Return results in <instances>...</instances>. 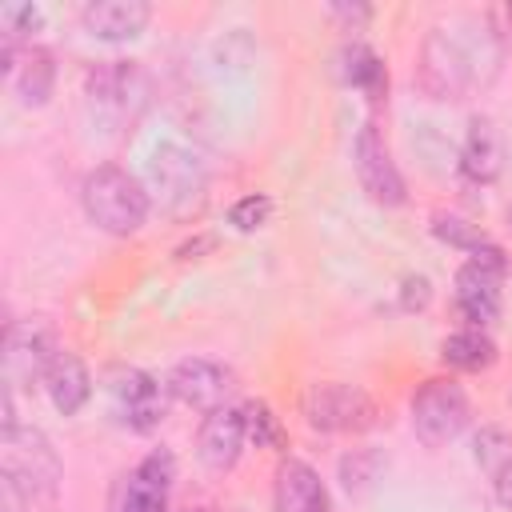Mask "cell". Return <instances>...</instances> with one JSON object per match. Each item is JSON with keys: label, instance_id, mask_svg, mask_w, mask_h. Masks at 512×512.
<instances>
[{"label": "cell", "instance_id": "obj_15", "mask_svg": "<svg viewBox=\"0 0 512 512\" xmlns=\"http://www.w3.org/2000/svg\"><path fill=\"white\" fill-rule=\"evenodd\" d=\"M276 512H328V488L312 464L288 456L276 468Z\"/></svg>", "mask_w": 512, "mask_h": 512}, {"label": "cell", "instance_id": "obj_23", "mask_svg": "<svg viewBox=\"0 0 512 512\" xmlns=\"http://www.w3.org/2000/svg\"><path fill=\"white\" fill-rule=\"evenodd\" d=\"M244 432L256 440V444H284V428H280V420L272 416V408L268 404H260V400H252L248 408H244Z\"/></svg>", "mask_w": 512, "mask_h": 512}, {"label": "cell", "instance_id": "obj_1", "mask_svg": "<svg viewBox=\"0 0 512 512\" xmlns=\"http://www.w3.org/2000/svg\"><path fill=\"white\" fill-rule=\"evenodd\" d=\"M496 60H500L496 32H484L476 40L452 28H432L420 48V88L432 100H460L492 80Z\"/></svg>", "mask_w": 512, "mask_h": 512}, {"label": "cell", "instance_id": "obj_21", "mask_svg": "<svg viewBox=\"0 0 512 512\" xmlns=\"http://www.w3.org/2000/svg\"><path fill=\"white\" fill-rule=\"evenodd\" d=\"M340 60H344L340 76H344L348 84H356V88H364V92H372V96L384 92L388 76H384V64H380V56H376L372 48H364V44H348Z\"/></svg>", "mask_w": 512, "mask_h": 512}, {"label": "cell", "instance_id": "obj_8", "mask_svg": "<svg viewBox=\"0 0 512 512\" xmlns=\"http://www.w3.org/2000/svg\"><path fill=\"white\" fill-rule=\"evenodd\" d=\"M164 388H168V396H176L180 404H188V408H196V412H216V408H224L228 392L236 388V376H232V368L220 364V360L188 356V360H180V364L168 372Z\"/></svg>", "mask_w": 512, "mask_h": 512}, {"label": "cell", "instance_id": "obj_26", "mask_svg": "<svg viewBox=\"0 0 512 512\" xmlns=\"http://www.w3.org/2000/svg\"><path fill=\"white\" fill-rule=\"evenodd\" d=\"M268 216H272V200H268L264 192H252V196L236 200V204H232V212H228V220H232L240 232L264 228V224H268Z\"/></svg>", "mask_w": 512, "mask_h": 512}, {"label": "cell", "instance_id": "obj_11", "mask_svg": "<svg viewBox=\"0 0 512 512\" xmlns=\"http://www.w3.org/2000/svg\"><path fill=\"white\" fill-rule=\"evenodd\" d=\"M352 164H356V176H360V188L376 200V204H404V180L384 148V140L376 136V128H360L356 136V148H352Z\"/></svg>", "mask_w": 512, "mask_h": 512}, {"label": "cell", "instance_id": "obj_13", "mask_svg": "<svg viewBox=\"0 0 512 512\" xmlns=\"http://www.w3.org/2000/svg\"><path fill=\"white\" fill-rule=\"evenodd\" d=\"M244 412L236 408H216L204 416L200 432H196V456L208 472H228L244 448Z\"/></svg>", "mask_w": 512, "mask_h": 512}, {"label": "cell", "instance_id": "obj_18", "mask_svg": "<svg viewBox=\"0 0 512 512\" xmlns=\"http://www.w3.org/2000/svg\"><path fill=\"white\" fill-rule=\"evenodd\" d=\"M44 388H48L56 412H64V416L80 412V408L88 404V396H92V380H88L84 360H80L76 352L60 348V356L52 360V368H48V376H44Z\"/></svg>", "mask_w": 512, "mask_h": 512}, {"label": "cell", "instance_id": "obj_30", "mask_svg": "<svg viewBox=\"0 0 512 512\" xmlns=\"http://www.w3.org/2000/svg\"><path fill=\"white\" fill-rule=\"evenodd\" d=\"M508 228H512V208H508Z\"/></svg>", "mask_w": 512, "mask_h": 512}, {"label": "cell", "instance_id": "obj_4", "mask_svg": "<svg viewBox=\"0 0 512 512\" xmlns=\"http://www.w3.org/2000/svg\"><path fill=\"white\" fill-rule=\"evenodd\" d=\"M468 424V396L456 380L436 376L424 380L412 396V428L428 448H440L448 440H456Z\"/></svg>", "mask_w": 512, "mask_h": 512}, {"label": "cell", "instance_id": "obj_25", "mask_svg": "<svg viewBox=\"0 0 512 512\" xmlns=\"http://www.w3.org/2000/svg\"><path fill=\"white\" fill-rule=\"evenodd\" d=\"M380 472V456L376 452H352L340 460V480L348 492H364Z\"/></svg>", "mask_w": 512, "mask_h": 512}, {"label": "cell", "instance_id": "obj_24", "mask_svg": "<svg viewBox=\"0 0 512 512\" xmlns=\"http://www.w3.org/2000/svg\"><path fill=\"white\" fill-rule=\"evenodd\" d=\"M508 456H512V436L508 432H500V428H480L476 432V464L484 472H496Z\"/></svg>", "mask_w": 512, "mask_h": 512}, {"label": "cell", "instance_id": "obj_12", "mask_svg": "<svg viewBox=\"0 0 512 512\" xmlns=\"http://www.w3.org/2000/svg\"><path fill=\"white\" fill-rule=\"evenodd\" d=\"M172 452H152L136 464V472L124 480L116 512H164L168 508V488H172Z\"/></svg>", "mask_w": 512, "mask_h": 512}, {"label": "cell", "instance_id": "obj_16", "mask_svg": "<svg viewBox=\"0 0 512 512\" xmlns=\"http://www.w3.org/2000/svg\"><path fill=\"white\" fill-rule=\"evenodd\" d=\"M152 8L144 0H92L84 4L80 20L96 40H132L144 32Z\"/></svg>", "mask_w": 512, "mask_h": 512}, {"label": "cell", "instance_id": "obj_14", "mask_svg": "<svg viewBox=\"0 0 512 512\" xmlns=\"http://www.w3.org/2000/svg\"><path fill=\"white\" fill-rule=\"evenodd\" d=\"M456 308L472 328H484L500 312V272L468 260L456 272Z\"/></svg>", "mask_w": 512, "mask_h": 512}, {"label": "cell", "instance_id": "obj_7", "mask_svg": "<svg viewBox=\"0 0 512 512\" xmlns=\"http://www.w3.org/2000/svg\"><path fill=\"white\" fill-rule=\"evenodd\" d=\"M148 184H152V196L168 208V212H184L200 200L204 192V164L200 156H192L188 148L180 144H164L152 164H148Z\"/></svg>", "mask_w": 512, "mask_h": 512}, {"label": "cell", "instance_id": "obj_20", "mask_svg": "<svg viewBox=\"0 0 512 512\" xmlns=\"http://www.w3.org/2000/svg\"><path fill=\"white\" fill-rule=\"evenodd\" d=\"M440 356H444V364H452V368H460V372H484V368H492V360H496V344H492L480 328H464V332H452V336L444 340Z\"/></svg>", "mask_w": 512, "mask_h": 512}, {"label": "cell", "instance_id": "obj_6", "mask_svg": "<svg viewBox=\"0 0 512 512\" xmlns=\"http://www.w3.org/2000/svg\"><path fill=\"white\" fill-rule=\"evenodd\" d=\"M304 416L320 432H364L376 424V404L356 384H312L304 396Z\"/></svg>", "mask_w": 512, "mask_h": 512}, {"label": "cell", "instance_id": "obj_5", "mask_svg": "<svg viewBox=\"0 0 512 512\" xmlns=\"http://www.w3.org/2000/svg\"><path fill=\"white\" fill-rule=\"evenodd\" d=\"M148 88V72L136 60H108L88 72V100L96 104L100 116L116 124L140 116V108L148 104Z\"/></svg>", "mask_w": 512, "mask_h": 512}, {"label": "cell", "instance_id": "obj_22", "mask_svg": "<svg viewBox=\"0 0 512 512\" xmlns=\"http://www.w3.org/2000/svg\"><path fill=\"white\" fill-rule=\"evenodd\" d=\"M44 24V16H40V8L36 4H4L0 8V28H4V68H16L12 60H16V44L28 36V32H36Z\"/></svg>", "mask_w": 512, "mask_h": 512}, {"label": "cell", "instance_id": "obj_10", "mask_svg": "<svg viewBox=\"0 0 512 512\" xmlns=\"http://www.w3.org/2000/svg\"><path fill=\"white\" fill-rule=\"evenodd\" d=\"M108 392H112L116 416L124 424H132L136 432H148L164 420V388L156 376H148L140 368H116Z\"/></svg>", "mask_w": 512, "mask_h": 512}, {"label": "cell", "instance_id": "obj_17", "mask_svg": "<svg viewBox=\"0 0 512 512\" xmlns=\"http://www.w3.org/2000/svg\"><path fill=\"white\" fill-rule=\"evenodd\" d=\"M460 168L476 184H492L500 176V168H504V140H500V128L488 116H472L468 120V136H464V148H460Z\"/></svg>", "mask_w": 512, "mask_h": 512}, {"label": "cell", "instance_id": "obj_2", "mask_svg": "<svg viewBox=\"0 0 512 512\" xmlns=\"http://www.w3.org/2000/svg\"><path fill=\"white\" fill-rule=\"evenodd\" d=\"M84 212L96 228L112 232V236H132L144 220H148V192L136 176H128L116 164H100L84 176L80 188Z\"/></svg>", "mask_w": 512, "mask_h": 512}, {"label": "cell", "instance_id": "obj_3", "mask_svg": "<svg viewBox=\"0 0 512 512\" xmlns=\"http://www.w3.org/2000/svg\"><path fill=\"white\" fill-rule=\"evenodd\" d=\"M0 476H8L28 496V504L52 500L60 488V456L40 428L8 424L0 436Z\"/></svg>", "mask_w": 512, "mask_h": 512}, {"label": "cell", "instance_id": "obj_28", "mask_svg": "<svg viewBox=\"0 0 512 512\" xmlns=\"http://www.w3.org/2000/svg\"><path fill=\"white\" fill-rule=\"evenodd\" d=\"M488 476H492V492H496V500L512 512V456H508L496 472H488Z\"/></svg>", "mask_w": 512, "mask_h": 512}, {"label": "cell", "instance_id": "obj_9", "mask_svg": "<svg viewBox=\"0 0 512 512\" xmlns=\"http://www.w3.org/2000/svg\"><path fill=\"white\" fill-rule=\"evenodd\" d=\"M56 356H60V348L40 320L8 324V332H4V384L12 388V384L44 380Z\"/></svg>", "mask_w": 512, "mask_h": 512}, {"label": "cell", "instance_id": "obj_31", "mask_svg": "<svg viewBox=\"0 0 512 512\" xmlns=\"http://www.w3.org/2000/svg\"><path fill=\"white\" fill-rule=\"evenodd\" d=\"M508 400H512V392H508Z\"/></svg>", "mask_w": 512, "mask_h": 512}, {"label": "cell", "instance_id": "obj_29", "mask_svg": "<svg viewBox=\"0 0 512 512\" xmlns=\"http://www.w3.org/2000/svg\"><path fill=\"white\" fill-rule=\"evenodd\" d=\"M24 504H28V496L8 476H0V512H24Z\"/></svg>", "mask_w": 512, "mask_h": 512}, {"label": "cell", "instance_id": "obj_19", "mask_svg": "<svg viewBox=\"0 0 512 512\" xmlns=\"http://www.w3.org/2000/svg\"><path fill=\"white\" fill-rule=\"evenodd\" d=\"M12 84H16V96H20L24 104H32V108L48 104L52 84H56V64H52V56L32 44V48L24 52V60L12 68Z\"/></svg>", "mask_w": 512, "mask_h": 512}, {"label": "cell", "instance_id": "obj_27", "mask_svg": "<svg viewBox=\"0 0 512 512\" xmlns=\"http://www.w3.org/2000/svg\"><path fill=\"white\" fill-rule=\"evenodd\" d=\"M428 296H432V292H428V276H408V280H404V292H400V304L412 312V308H424Z\"/></svg>", "mask_w": 512, "mask_h": 512}]
</instances>
